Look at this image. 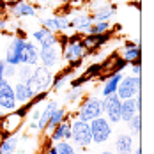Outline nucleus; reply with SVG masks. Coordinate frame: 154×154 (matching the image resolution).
Segmentation results:
<instances>
[{
  "label": "nucleus",
  "mask_w": 154,
  "mask_h": 154,
  "mask_svg": "<svg viewBox=\"0 0 154 154\" xmlns=\"http://www.w3.org/2000/svg\"><path fill=\"white\" fill-rule=\"evenodd\" d=\"M53 78H55V75H53L51 69H48L45 66H35V67L32 69L30 78H29L25 83H29V87L32 89L34 96H37V94L48 92V91L51 89Z\"/></svg>",
  "instance_id": "obj_1"
},
{
  "label": "nucleus",
  "mask_w": 154,
  "mask_h": 154,
  "mask_svg": "<svg viewBox=\"0 0 154 154\" xmlns=\"http://www.w3.org/2000/svg\"><path fill=\"white\" fill-rule=\"evenodd\" d=\"M71 140L80 149H87L92 143V135H91V126L89 122L71 119Z\"/></svg>",
  "instance_id": "obj_2"
},
{
  "label": "nucleus",
  "mask_w": 154,
  "mask_h": 154,
  "mask_svg": "<svg viewBox=\"0 0 154 154\" xmlns=\"http://www.w3.org/2000/svg\"><path fill=\"white\" fill-rule=\"evenodd\" d=\"M140 89H142V78L133 76V75H124L122 80L119 82L115 94L121 101H124V99H131V97L140 96Z\"/></svg>",
  "instance_id": "obj_3"
},
{
  "label": "nucleus",
  "mask_w": 154,
  "mask_h": 154,
  "mask_svg": "<svg viewBox=\"0 0 154 154\" xmlns=\"http://www.w3.org/2000/svg\"><path fill=\"white\" fill-rule=\"evenodd\" d=\"M97 117H103V106H101V99L97 97H87L82 106L76 112V119L83 122H91Z\"/></svg>",
  "instance_id": "obj_4"
},
{
  "label": "nucleus",
  "mask_w": 154,
  "mask_h": 154,
  "mask_svg": "<svg viewBox=\"0 0 154 154\" xmlns=\"http://www.w3.org/2000/svg\"><path fill=\"white\" fill-rule=\"evenodd\" d=\"M25 41L27 39H23V37H11V41H9V45H7V50H5V59L4 62L5 64H9V66H21V59H23V48H25Z\"/></svg>",
  "instance_id": "obj_5"
},
{
  "label": "nucleus",
  "mask_w": 154,
  "mask_h": 154,
  "mask_svg": "<svg viewBox=\"0 0 154 154\" xmlns=\"http://www.w3.org/2000/svg\"><path fill=\"white\" fill-rule=\"evenodd\" d=\"M23 119H25V117H21L16 110H13V112H5L4 115H0V135H2L4 138L14 135L16 131L21 128Z\"/></svg>",
  "instance_id": "obj_6"
},
{
  "label": "nucleus",
  "mask_w": 154,
  "mask_h": 154,
  "mask_svg": "<svg viewBox=\"0 0 154 154\" xmlns=\"http://www.w3.org/2000/svg\"><path fill=\"white\" fill-rule=\"evenodd\" d=\"M91 126V135H92L94 143H106L112 137V124L105 117H97L89 122Z\"/></svg>",
  "instance_id": "obj_7"
},
{
  "label": "nucleus",
  "mask_w": 154,
  "mask_h": 154,
  "mask_svg": "<svg viewBox=\"0 0 154 154\" xmlns=\"http://www.w3.org/2000/svg\"><path fill=\"white\" fill-rule=\"evenodd\" d=\"M121 99L117 97V94H112L101 99V106H103V113L105 119L110 124H119L121 122Z\"/></svg>",
  "instance_id": "obj_8"
},
{
  "label": "nucleus",
  "mask_w": 154,
  "mask_h": 154,
  "mask_svg": "<svg viewBox=\"0 0 154 154\" xmlns=\"http://www.w3.org/2000/svg\"><path fill=\"white\" fill-rule=\"evenodd\" d=\"M62 62V48L60 45L50 48H39V66H45L48 69H55L59 67Z\"/></svg>",
  "instance_id": "obj_9"
},
{
  "label": "nucleus",
  "mask_w": 154,
  "mask_h": 154,
  "mask_svg": "<svg viewBox=\"0 0 154 154\" xmlns=\"http://www.w3.org/2000/svg\"><path fill=\"white\" fill-rule=\"evenodd\" d=\"M5 14H9L14 20H21V18H35L37 16V9L27 0H20L13 5H9L5 9Z\"/></svg>",
  "instance_id": "obj_10"
},
{
  "label": "nucleus",
  "mask_w": 154,
  "mask_h": 154,
  "mask_svg": "<svg viewBox=\"0 0 154 154\" xmlns=\"http://www.w3.org/2000/svg\"><path fill=\"white\" fill-rule=\"evenodd\" d=\"M18 108V103L14 99L13 85L7 80H0V110L4 112H13Z\"/></svg>",
  "instance_id": "obj_11"
},
{
  "label": "nucleus",
  "mask_w": 154,
  "mask_h": 154,
  "mask_svg": "<svg viewBox=\"0 0 154 154\" xmlns=\"http://www.w3.org/2000/svg\"><path fill=\"white\" fill-rule=\"evenodd\" d=\"M140 112H142V96L131 97V99H124L121 103V122L131 121Z\"/></svg>",
  "instance_id": "obj_12"
},
{
  "label": "nucleus",
  "mask_w": 154,
  "mask_h": 154,
  "mask_svg": "<svg viewBox=\"0 0 154 154\" xmlns=\"http://www.w3.org/2000/svg\"><path fill=\"white\" fill-rule=\"evenodd\" d=\"M41 23H43L45 29H48V30L53 32V34H59V32L64 34V32L71 30V27H69V18H67V16H50V18H43Z\"/></svg>",
  "instance_id": "obj_13"
},
{
  "label": "nucleus",
  "mask_w": 154,
  "mask_h": 154,
  "mask_svg": "<svg viewBox=\"0 0 154 154\" xmlns=\"http://www.w3.org/2000/svg\"><path fill=\"white\" fill-rule=\"evenodd\" d=\"M110 32L105 34H87V35H82V45L85 48V51H96L97 48L105 46L110 39Z\"/></svg>",
  "instance_id": "obj_14"
},
{
  "label": "nucleus",
  "mask_w": 154,
  "mask_h": 154,
  "mask_svg": "<svg viewBox=\"0 0 154 154\" xmlns=\"http://www.w3.org/2000/svg\"><path fill=\"white\" fill-rule=\"evenodd\" d=\"M126 64H133L135 60H142V50H140V43L138 41H126L124 48L121 50L119 55Z\"/></svg>",
  "instance_id": "obj_15"
},
{
  "label": "nucleus",
  "mask_w": 154,
  "mask_h": 154,
  "mask_svg": "<svg viewBox=\"0 0 154 154\" xmlns=\"http://www.w3.org/2000/svg\"><path fill=\"white\" fill-rule=\"evenodd\" d=\"M48 137H50V142L51 143H57V142H62V140L69 142L71 140V117H67L64 122H60L59 126H55L53 131Z\"/></svg>",
  "instance_id": "obj_16"
},
{
  "label": "nucleus",
  "mask_w": 154,
  "mask_h": 154,
  "mask_svg": "<svg viewBox=\"0 0 154 154\" xmlns=\"http://www.w3.org/2000/svg\"><path fill=\"white\" fill-rule=\"evenodd\" d=\"M13 91H14L16 103L20 106L30 103L32 99H34V92H32V89L29 87V83H25V82H16L14 85H13Z\"/></svg>",
  "instance_id": "obj_17"
},
{
  "label": "nucleus",
  "mask_w": 154,
  "mask_h": 154,
  "mask_svg": "<svg viewBox=\"0 0 154 154\" xmlns=\"http://www.w3.org/2000/svg\"><path fill=\"white\" fill-rule=\"evenodd\" d=\"M21 64L25 66H39V46L34 41H25V48H23V59Z\"/></svg>",
  "instance_id": "obj_18"
},
{
  "label": "nucleus",
  "mask_w": 154,
  "mask_h": 154,
  "mask_svg": "<svg viewBox=\"0 0 154 154\" xmlns=\"http://www.w3.org/2000/svg\"><path fill=\"white\" fill-rule=\"evenodd\" d=\"M122 73H113L108 78H105V83L101 87V96L106 97V96H112V94L117 92V87H119V82L122 80Z\"/></svg>",
  "instance_id": "obj_19"
},
{
  "label": "nucleus",
  "mask_w": 154,
  "mask_h": 154,
  "mask_svg": "<svg viewBox=\"0 0 154 154\" xmlns=\"http://www.w3.org/2000/svg\"><path fill=\"white\" fill-rule=\"evenodd\" d=\"M55 108H59V103H57L55 99H50V101H46V105H45V108L41 110L39 119H37V129H39V131H45L48 119L51 117V113L55 112Z\"/></svg>",
  "instance_id": "obj_20"
},
{
  "label": "nucleus",
  "mask_w": 154,
  "mask_h": 154,
  "mask_svg": "<svg viewBox=\"0 0 154 154\" xmlns=\"http://www.w3.org/2000/svg\"><path fill=\"white\" fill-rule=\"evenodd\" d=\"M115 11H117L115 5H103V7L96 9L92 14H91L92 23H97V21H110V18L115 16Z\"/></svg>",
  "instance_id": "obj_21"
},
{
  "label": "nucleus",
  "mask_w": 154,
  "mask_h": 154,
  "mask_svg": "<svg viewBox=\"0 0 154 154\" xmlns=\"http://www.w3.org/2000/svg\"><path fill=\"white\" fill-rule=\"evenodd\" d=\"M67 117H69V113H67V112H66L64 108H55V112H53V113H51V117L48 119L45 131H46L48 135H50V133L53 131V128H55V126H59L60 122H64V121H66Z\"/></svg>",
  "instance_id": "obj_22"
},
{
  "label": "nucleus",
  "mask_w": 154,
  "mask_h": 154,
  "mask_svg": "<svg viewBox=\"0 0 154 154\" xmlns=\"http://www.w3.org/2000/svg\"><path fill=\"white\" fill-rule=\"evenodd\" d=\"M115 151L117 154H131L133 152V137L119 135L115 140Z\"/></svg>",
  "instance_id": "obj_23"
},
{
  "label": "nucleus",
  "mask_w": 154,
  "mask_h": 154,
  "mask_svg": "<svg viewBox=\"0 0 154 154\" xmlns=\"http://www.w3.org/2000/svg\"><path fill=\"white\" fill-rule=\"evenodd\" d=\"M18 137L11 135V137H5L4 140H0V154H13L18 147Z\"/></svg>",
  "instance_id": "obj_24"
},
{
  "label": "nucleus",
  "mask_w": 154,
  "mask_h": 154,
  "mask_svg": "<svg viewBox=\"0 0 154 154\" xmlns=\"http://www.w3.org/2000/svg\"><path fill=\"white\" fill-rule=\"evenodd\" d=\"M128 129L129 137H138L142 133V113H137L131 121H128Z\"/></svg>",
  "instance_id": "obj_25"
},
{
  "label": "nucleus",
  "mask_w": 154,
  "mask_h": 154,
  "mask_svg": "<svg viewBox=\"0 0 154 154\" xmlns=\"http://www.w3.org/2000/svg\"><path fill=\"white\" fill-rule=\"evenodd\" d=\"M53 147H55V152L57 154H76L75 145H73L71 142H66V140L53 143Z\"/></svg>",
  "instance_id": "obj_26"
},
{
  "label": "nucleus",
  "mask_w": 154,
  "mask_h": 154,
  "mask_svg": "<svg viewBox=\"0 0 154 154\" xmlns=\"http://www.w3.org/2000/svg\"><path fill=\"white\" fill-rule=\"evenodd\" d=\"M105 32H112L110 21H97V23H92L89 34H105Z\"/></svg>",
  "instance_id": "obj_27"
},
{
  "label": "nucleus",
  "mask_w": 154,
  "mask_h": 154,
  "mask_svg": "<svg viewBox=\"0 0 154 154\" xmlns=\"http://www.w3.org/2000/svg\"><path fill=\"white\" fill-rule=\"evenodd\" d=\"M32 66H25V64H21V66H18V71H16V76H18V82H27L32 75Z\"/></svg>",
  "instance_id": "obj_28"
},
{
  "label": "nucleus",
  "mask_w": 154,
  "mask_h": 154,
  "mask_svg": "<svg viewBox=\"0 0 154 154\" xmlns=\"http://www.w3.org/2000/svg\"><path fill=\"white\" fill-rule=\"evenodd\" d=\"M50 34H51V32L48 30V29H45V27H39L37 30H34V34H32V35H34V41H35V45H37L39 41H43V39H45L46 35H50Z\"/></svg>",
  "instance_id": "obj_29"
},
{
  "label": "nucleus",
  "mask_w": 154,
  "mask_h": 154,
  "mask_svg": "<svg viewBox=\"0 0 154 154\" xmlns=\"http://www.w3.org/2000/svg\"><path fill=\"white\" fill-rule=\"evenodd\" d=\"M16 71H18V67L14 66H9V64H5V67H4V80H11V78L16 76Z\"/></svg>",
  "instance_id": "obj_30"
},
{
  "label": "nucleus",
  "mask_w": 154,
  "mask_h": 154,
  "mask_svg": "<svg viewBox=\"0 0 154 154\" xmlns=\"http://www.w3.org/2000/svg\"><path fill=\"white\" fill-rule=\"evenodd\" d=\"M82 94H83V89H82V87H73L71 92L67 94V99H69V101H76V99L82 97Z\"/></svg>",
  "instance_id": "obj_31"
},
{
  "label": "nucleus",
  "mask_w": 154,
  "mask_h": 154,
  "mask_svg": "<svg viewBox=\"0 0 154 154\" xmlns=\"http://www.w3.org/2000/svg\"><path fill=\"white\" fill-rule=\"evenodd\" d=\"M131 75L133 76H140L142 75V60H135L131 64Z\"/></svg>",
  "instance_id": "obj_32"
},
{
  "label": "nucleus",
  "mask_w": 154,
  "mask_h": 154,
  "mask_svg": "<svg viewBox=\"0 0 154 154\" xmlns=\"http://www.w3.org/2000/svg\"><path fill=\"white\" fill-rule=\"evenodd\" d=\"M16 2H20V0H0V5H5V7H9V5H13Z\"/></svg>",
  "instance_id": "obj_33"
},
{
  "label": "nucleus",
  "mask_w": 154,
  "mask_h": 154,
  "mask_svg": "<svg viewBox=\"0 0 154 154\" xmlns=\"http://www.w3.org/2000/svg\"><path fill=\"white\" fill-rule=\"evenodd\" d=\"M4 67H5V62L4 59H0V80H4Z\"/></svg>",
  "instance_id": "obj_34"
},
{
  "label": "nucleus",
  "mask_w": 154,
  "mask_h": 154,
  "mask_svg": "<svg viewBox=\"0 0 154 154\" xmlns=\"http://www.w3.org/2000/svg\"><path fill=\"white\" fill-rule=\"evenodd\" d=\"M135 154H142V149H140V147H138V149L135 151Z\"/></svg>",
  "instance_id": "obj_35"
},
{
  "label": "nucleus",
  "mask_w": 154,
  "mask_h": 154,
  "mask_svg": "<svg viewBox=\"0 0 154 154\" xmlns=\"http://www.w3.org/2000/svg\"><path fill=\"white\" fill-rule=\"evenodd\" d=\"M101 154H113V152H110V151H103Z\"/></svg>",
  "instance_id": "obj_36"
},
{
  "label": "nucleus",
  "mask_w": 154,
  "mask_h": 154,
  "mask_svg": "<svg viewBox=\"0 0 154 154\" xmlns=\"http://www.w3.org/2000/svg\"><path fill=\"white\" fill-rule=\"evenodd\" d=\"M97 2H103V4H106L108 0H97Z\"/></svg>",
  "instance_id": "obj_37"
},
{
  "label": "nucleus",
  "mask_w": 154,
  "mask_h": 154,
  "mask_svg": "<svg viewBox=\"0 0 154 154\" xmlns=\"http://www.w3.org/2000/svg\"><path fill=\"white\" fill-rule=\"evenodd\" d=\"M2 14H4V13H2V11H0V18H2Z\"/></svg>",
  "instance_id": "obj_38"
}]
</instances>
